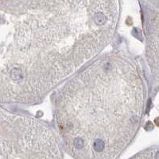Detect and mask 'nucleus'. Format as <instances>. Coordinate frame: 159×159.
<instances>
[{
    "label": "nucleus",
    "instance_id": "obj_2",
    "mask_svg": "<svg viewBox=\"0 0 159 159\" xmlns=\"http://www.w3.org/2000/svg\"><path fill=\"white\" fill-rule=\"evenodd\" d=\"M155 159H159V150L156 153V154H155Z\"/></svg>",
    "mask_w": 159,
    "mask_h": 159
},
{
    "label": "nucleus",
    "instance_id": "obj_1",
    "mask_svg": "<svg viewBox=\"0 0 159 159\" xmlns=\"http://www.w3.org/2000/svg\"><path fill=\"white\" fill-rule=\"evenodd\" d=\"M142 102L135 65L120 56H107L62 88L56 99V120L76 155L113 157L138 131Z\"/></svg>",
    "mask_w": 159,
    "mask_h": 159
}]
</instances>
